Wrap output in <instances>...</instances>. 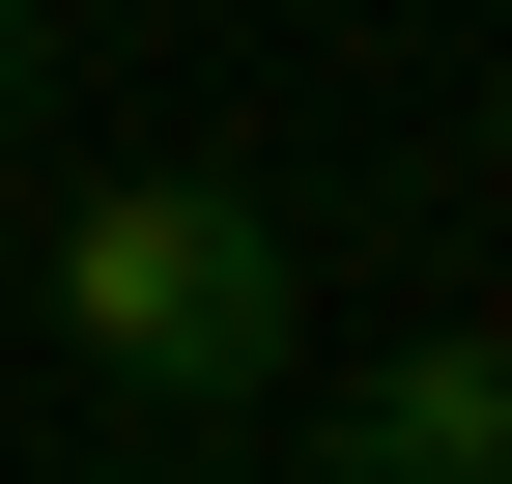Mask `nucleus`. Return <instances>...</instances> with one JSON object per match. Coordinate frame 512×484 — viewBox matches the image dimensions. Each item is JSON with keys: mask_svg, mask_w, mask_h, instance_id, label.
<instances>
[{"mask_svg": "<svg viewBox=\"0 0 512 484\" xmlns=\"http://www.w3.org/2000/svg\"><path fill=\"white\" fill-rule=\"evenodd\" d=\"M342 484H512V314H427L342 399Z\"/></svg>", "mask_w": 512, "mask_h": 484, "instance_id": "2", "label": "nucleus"}, {"mask_svg": "<svg viewBox=\"0 0 512 484\" xmlns=\"http://www.w3.org/2000/svg\"><path fill=\"white\" fill-rule=\"evenodd\" d=\"M57 342L114 428H256L285 399V200L256 171H57Z\"/></svg>", "mask_w": 512, "mask_h": 484, "instance_id": "1", "label": "nucleus"}, {"mask_svg": "<svg viewBox=\"0 0 512 484\" xmlns=\"http://www.w3.org/2000/svg\"><path fill=\"white\" fill-rule=\"evenodd\" d=\"M29 86H57V0H0V114H29Z\"/></svg>", "mask_w": 512, "mask_h": 484, "instance_id": "3", "label": "nucleus"}, {"mask_svg": "<svg viewBox=\"0 0 512 484\" xmlns=\"http://www.w3.org/2000/svg\"><path fill=\"white\" fill-rule=\"evenodd\" d=\"M171 484H200V456H171Z\"/></svg>", "mask_w": 512, "mask_h": 484, "instance_id": "4", "label": "nucleus"}]
</instances>
